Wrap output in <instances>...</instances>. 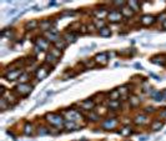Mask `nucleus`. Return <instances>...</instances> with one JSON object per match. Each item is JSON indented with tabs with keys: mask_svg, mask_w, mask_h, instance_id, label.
I'll use <instances>...</instances> for the list:
<instances>
[{
	"mask_svg": "<svg viewBox=\"0 0 166 141\" xmlns=\"http://www.w3.org/2000/svg\"><path fill=\"white\" fill-rule=\"evenodd\" d=\"M46 120L54 126H61L63 124H65V123H63V117L60 115H56V114H48Z\"/></svg>",
	"mask_w": 166,
	"mask_h": 141,
	"instance_id": "nucleus-1",
	"label": "nucleus"
},
{
	"mask_svg": "<svg viewBox=\"0 0 166 141\" xmlns=\"http://www.w3.org/2000/svg\"><path fill=\"white\" fill-rule=\"evenodd\" d=\"M122 18V14L118 10H114V11H110V14L107 15V19L110 23H119Z\"/></svg>",
	"mask_w": 166,
	"mask_h": 141,
	"instance_id": "nucleus-2",
	"label": "nucleus"
},
{
	"mask_svg": "<svg viewBox=\"0 0 166 141\" xmlns=\"http://www.w3.org/2000/svg\"><path fill=\"white\" fill-rule=\"evenodd\" d=\"M118 123L115 119H109V120H105V121L101 124V127L105 129V130H114L116 127Z\"/></svg>",
	"mask_w": 166,
	"mask_h": 141,
	"instance_id": "nucleus-3",
	"label": "nucleus"
},
{
	"mask_svg": "<svg viewBox=\"0 0 166 141\" xmlns=\"http://www.w3.org/2000/svg\"><path fill=\"white\" fill-rule=\"evenodd\" d=\"M155 20H156V18H155L154 15H142V16H141V23H142V25H145V26L152 25V24L155 23Z\"/></svg>",
	"mask_w": 166,
	"mask_h": 141,
	"instance_id": "nucleus-4",
	"label": "nucleus"
},
{
	"mask_svg": "<svg viewBox=\"0 0 166 141\" xmlns=\"http://www.w3.org/2000/svg\"><path fill=\"white\" fill-rule=\"evenodd\" d=\"M31 90H33V86H30L29 84H19L16 86V91H19V94H23V95H28Z\"/></svg>",
	"mask_w": 166,
	"mask_h": 141,
	"instance_id": "nucleus-5",
	"label": "nucleus"
},
{
	"mask_svg": "<svg viewBox=\"0 0 166 141\" xmlns=\"http://www.w3.org/2000/svg\"><path fill=\"white\" fill-rule=\"evenodd\" d=\"M23 74H24V72H23L21 70H19V69H16V70L11 71L10 74H6V75H5V79H6V80H10V81H13V80H16V79H20V76H21Z\"/></svg>",
	"mask_w": 166,
	"mask_h": 141,
	"instance_id": "nucleus-6",
	"label": "nucleus"
},
{
	"mask_svg": "<svg viewBox=\"0 0 166 141\" xmlns=\"http://www.w3.org/2000/svg\"><path fill=\"white\" fill-rule=\"evenodd\" d=\"M49 71H50V70H49L48 68L41 66L40 69H38V71H36V77H38L39 80H43V79H45V77L48 76Z\"/></svg>",
	"mask_w": 166,
	"mask_h": 141,
	"instance_id": "nucleus-7",
	"label": "nucleus"
},
{
	"mask_svg": "<svg viewBox=\"0 0 166 141\" xmlns=\"http://www.w3.org/2000/svg\"><path fill=\"white\" fill-rule=\"evenodd\" d=\"M121 14H122V16H125V18H133L134 16V10L129 6V5H126V6H124L122 9H121Z\"/></svg>",
	"mask_w": 166,
	"mask_h": 141,
	"instance_id": "nucleus-8",
	"label": "nucleus"
},
{
	"mask_svg": "<svg viewBox=\"0 0 166 141\" xmlns=\"http://www.w3.org/2000/svg\"><path fill=\"white\" fill-rule=\"evenodd\" d=\"M36 46H39V48L41 49V51H45V50H48V48H49V41H48V40H45V39H39Z\"/></svg>",
	"mask_w": 166,
	"mask_h": 141,
	"instance_id": "nucleus-9",
	"label": "nucleus"
},
{
	"mask_svg": "<svg viewBox=\"0 0 166 141\" xmlns=\"http://www.w3.org/2000/svg\"><path fill=\"white\" fill-rule=\"evenodd\" d=\"M95 60H96L98 63H101L102 65H105V64L107 63V54H104V53L98 54V55L95 56Z\"/></svg>",
	"mask_w": 166,
	"mask_h": 141,
	"instance_id": "nucleus-10",
	"label": "nucleus"
},
{
	"mask_svg": "<svg viewBox=\"0 0 166 141\" xmlns=\"http://www.w3.org/2000/svg\"><path fill=\"white\" fill-rule=\"evenodd\" d=\"M64 125H65V129L70 130V131H74V130L79 129V125H76V123H74V121H65Z\"/></svg>",
	"mask_w": 166,
	"mask_h": 141,
	"instance_id": "nucleus-11",
	"label": "nucleus"
},
{
	"mask_svg": "<svg viewBox=\"0 0 166 141\" xmlns=\"http://www.w3.org/2000/svg\"><path fill=\"white\" fill-rule=\"evenodd\" d=\"M66 46H68V43H66V41H64V40H56V43H55V48L59 49L60 51H61V50H64Z\"/></svg>",
	"mask_w": 166,
	"mask_h": 141,
	"instance_id": "nucleus-12",
	"label": "nucleus"
},
{
	"mask_svg": "<svg viewBox=\"0 0 166 141\" xmlns=\"http://www.w3.org/2000/svg\"><path fill=\"white\" fill-rule=\"evenodd\" d=\"M100 36H102V37H110V36H111V30H110L107 26H105L104 29H101L100 30Z\"/></svg>",
	"mask_w": 166,
	"mask_h": 141,
	"instance_id": "nucleus-13",
	"label": "nucleus"
},
{
	"mask_svg": "<svg viewBox=\"0 0 166 141\" xmlns=\"http://www.w3.org/2000/svg\"><path fill=\"white\" fill-rule=\"evenodd\" d=\"M81 106H83L84 109H86V110H90V109H93V108L95 106V104L91 101V100H86V101H84V103L81 104Z\"/></svg>",
	"mask_w": 166,
	"mask_h": 141,
	"instance_id": "nucleus-14",
	"label": "nucleus"
},
{
	"mask_svg": "<svg viewBox=\"0 0 166 141\" xmlns=\"http://www.w3.org/2000/svg\"><path fill=\"white\" fill-rule=\"evenodd\" d=\"M24 134H25L26 136H30V135L33 134V126H31V124H30V123H26V124H25Z\"/></svg>",
	"mask_w": 166,
	"mask_h": 141,
	"instance_id": "nucleus-15",
	"label": "nucleus"
},
{
	"mask_svg": "<svg viewBox=\"0 0 166 141\" xmlns=\"http://www.w3.org/2000/svg\"><path fill=\"white\" fill-rule=\"evenodd\" d=\"M151 63H154V64H164V56L156 55V56L151 57Z\"/></svg>",
	"mask_w": 166,
	"mask_h": 141,
	"instance_id": "nucleus-16",
	"label": "nucleus"
},
{
	"mask_svg": "<svg viewBox=\"0 0 166 141\" xmlns=\"http://www.w3.org/2000/svg\"><path fill=\"white\" fill-rule=\"evenodd\" d=\"M36 26H38V23H36L35 20H31V22H28V23H26V25H25L26 30H33V29H35Z\"/></svg>",
	"mask_w": 166,
	"mask_h": 141,
	"instance_id": "nucleus-17",
	"label": "nucleus"
},
{
	"mask_svg": "<svg viewBox=\"0 0 166 141\" xmlns=\"http://www.w3.org/2000/svg\"><path fill=\"white\" fill-rule=\"evenodd\" d=\"M76 35L75 34H66L65 35V39H66V43H74V41H75V40H76Z\"/></svg>",
	"mask_w": 166,
	"mask_h": 141,
	"instance_id": "nucleus-18",
	"label": "nucleus"
},
{
	"mask_svg": "<svg viewBox=\"0 0 166 141\" xmlns=\"http://www.w3.org/2000/svg\"><path fill=\"white\" fill-rule=\"evenodd\" d=\"M151 96L154 97V100H156V101H161V100L165 97L164 92H152V95H151Z\"/></svg>",
	"mask_w": 166,
	"mask_h": 141,
	"instance_id": "nucleus-19",
	"label": "nucleus"
},
{
	"mask_svg": "<svg viewBox=\"0 0 166 141\" xmlns=\"http://www.w3.org/2000/svg\"><path fill=\"white\" fill-rule=\"evenodd\" d=\"M162 127V123L160 121H154V124L151 125V131H157Z\"/></svg>",
	"mask_w": 166,
	"mask_h": 141,
	"instance_id": "nucleus-20",
	"label": "nucleus"
},
{
	"mask_svg": "<svg viewBox=\"0 0 166 141\" xmlns=\"http://www.w3.org/2000/svg\"><path fill=\"white\" fill-rule=\"evenodd\" d=\"M106 11L104 10V9H101V10H96V11H94V15L96 16V18H99V20H101L106 14H105Z\"/></svg>",
	"mask_w": 166,
	"mask_h": 141,
	"instance_id": "nucleus-21",
	"label": "nucleus"
},
{
	"mask_svg": "<svg viewBox=\"0 0 166 141\" xmlns=\"http://www.w3.org/2000/svg\"><path fill=\"white\" fill-rule=\"evenodd\" d=\"M137 3H139V2H135V0H131V2H127V5L130 6L133 10H137V9L140 8Z\"/></svg>",
	"mask_w": 166,
	"mask_h": 141,
	"instance_id": "nucleus-22",
	"label": "nucleus"
},
{
	"mask_svg": "<svg viewBox=\"0 0 166 141\" xmlns=\"http://www.w3.org/2000/svg\"><path fill=\"white\" fill-rule=\"evenodd\" d=\"M119 134H121L122 136H127V135H130V134H131V129L129 127V126H126V127H122V129H121V131H120Z\"/></svg>",
	"mask_w": 166,
	"mask_h": 141,
	"instance_id": "nucleus-23",
	"label": "nucleus"
},
{
	"mask_svg": "<svg viewBox=\"0 0 166 141\" xmlns=\"http://www.w3.org/2000/svg\"><path fill=\"white\" fill-rule=\"evenodd\" d=\"M0 105H2V111H5L8 108H9V105H8V100L4 97V99H2V101H0Z\"/></svg>",
	"mask_w": 166,
	"mask_h": 141,
	"instance_id": "nucleus-24",
	"label": "nucleus"
},
{
	"mask_svg": "<svg viewBox=\"0 0 166 141\" xmlns=\"http://www.w3.org/2000/svg\"><path fill=\"white\" fill-rule=\"evenodd\" d=\"M109 108L110 109H119L120 108V103L118 101V100H113V101L109 104Z\"/></svg>",
	"mask_w": 166,
	"mask_h": 141,
	"instance_id": "nucleus-25",
	"label": "nucleus"
},
{
	"mask_svg": "<svg viewBox=\"0 0 166 141\" xmlns=\"http://www.w3.org/2000/svg\"><path fill=\"white\" fill-rule=\"evenodd\" d=\"M95 26H96L98 29H100V30H101V29H104V28H105V24H104L102 20H99V19H98V20H96V23H95Z\"/></svg>",
	"mask_w": 166,
	"mask_h": 141,
	"instance_id": "nucleus-26",
	"label": "nucleus"
},
{
	"mask_svg": "<svg viewBox=\"0 0 166 141\" xmlns=\"http://www.w3.org/2000/svg\"><path fill=\"white\" fill-rule=\"evenodd\" d=\"M28 77H30V75H29V74H26V72H24V74L20 76V79H19L20 84H26V83H25V80H26Z\"/></svg>",
	"mask_w": 166,
	"mask_h": 141,
	"instance_id": "nucleus-27",
	"label": "nucleus"
},
{
	"mask_svg": "<svg viewBox=\"0 0 166 141\" xmlns=\"http://www.w3.org/2000/svg\"><path fill=\"white\" fill-rule=\"evenodd\" d=\"M52 56H55V57H60L61 56V51L59 50V49H56V48H55L54 50H52V53H50Z\"/></svg>",
	"mask_w": 166,
	"mask_h": 141,
	"instance_id": "nucleus-28",
	"label": "nucleus"
},
{
	"mask_svg": "<svg viewBox=\"0 0 166 141\" xmlns=\"http://www.w3.org/2000/svg\"><path fill=\"white\" fill-rule=\"evenodd\" d=\"M40 26H41V29H43V30H48V29H50L51 24H50V23H48V22H43V23L40 24Z\"/></svg>",
	"mask_w": 166,
	"mask_h": 141,
	"instance_id": "nucleus-29",
	"label": "nucleus"
},
{
	"mask_svg": "<svg viewBox=\"0 0 166 141\" xmlns=\"http://www.w3.org/2000/svg\"><path fill=\"white\" fill-rule=\"evenodd\" d=\"M39 135L40 136H44V135H48V132H49V130L48 129H45V127H39Z\"/></svg>",
	"mask_w": 166,
	"mask_h": 141,
	"instance_id": "nucleus-30",
	"label": "nucleus"
},
{
	"mask_svg": "<svg viewBox=\"0 0 166 141\" xmlns=\"http://www.w3.org/2000/svg\"><path fill=\"white\" fill-rule=\"evenodd\" d=\"M110 97H111L113 100H118V99L120 97V92L115 90V91H113V94H111V95H110Z\"/></svg>",
	"mask_w": 166,
	"mask_h": 141,
	"instance_id": "nucleus-31",
	"label": "nucleus"
},
{
	"mask_svg": "<svg viewBox=\"0 0 166 141\" xmlns=\"http://www.w3.org/2000/svg\"><path fill=\"white\" fill-rule=\"evenodd\" d=\"M71 114H69V117H71V119H76V117H81V115L80 114H78L76 111H70Z\"/></svg>",
	"mask_w": 166,
	"mask_h": 141,
	"instance_id": "nucleus-32",
	"label": "nucleus"
},
{
	"mask_svg": "<svg viewBox=\"0 0 166 141\" xmlns=\"http://www.w3.org/2000/svg\"><path fill=\"white\" fill-rule=\"evenodd\" d=\"M144 120H146V116H145V115H141V116L139 115V116L135 119V123L139 124V121H144Z\"/></svg>",
	"mask_w": 166,
	"mask_h": 141,
	"instance_id": "nucleus-33",
	"label": "nucleus"
},
{
	"mask_svg": "<svg viewBox=\"0 0 166 141\" xmlns=\"http://www.w3.org/2000/svg\"><path fill=\"white\" fill-rule=\"evenodd\" d=\"M89 117H91V120H98V116H96L94 112H90V114H89Z\"/></svg>",
	"mask_w": 166,
	"mask_h": 141,
	"instance_id": "nucleus-34",
	"label": "nucleus"
},
{
	"mask_svg": "<svg viewBox=\"0 0 166 141\" xmlns=\"http://www.w3.org/2000/svg\"><path fill=\"white\" fill-rule=\"evenodd\" d=\"M161 29L162 30H166V20H164V22L161 23Z\"/></svg>",
	"mask_w": 166,
	"mask_h": 141,
	"instance_id": "nucleus-35",
	"label": "nucleus"
},
{
	"mask_svg": "<svg viewBox=\"0 0 166 141\" xmlns=\"http://www.w3.org/2000/svg\"><path fill=\"white\" fill-rule=\"evenodd\" d=\"M50 5L54 6V5H56V2H50Z\"/></svg>",
	"mask_w": 166,
	"mask_h": 141,
	"instance_id": "nucleus-36",
	"label": "nucleus"
},
{
	"mask_svg": "<svg viewBox=\"0 0 166 141\" xmlns=\"http://www.w3.org/2000/svg\"><path fill=\"white\" fill-rule=\"evenodd\" d=\"M164 95H165V97H166V92H164Z\"/></svg>",
	"mask_w": 166,
	"mask_h": 141,
	"instance_id": "nucleus-37",
	"label": "nucleus"
},
{
	"mask_svg": "<svg viewBox=\"0 0 166 141\" xmlns=\"http://www.w3.org/2000/svg\"><path fill=\"white\" fill-rule=\"evenodd\" d=\"M81 141H86V140H81Z\"/></svg>",
	"mask_w": 166,
	"mask_h": 141,
	"instance_id": "nucleus-38",
	"label": "nucleus"
}]
</instances>
